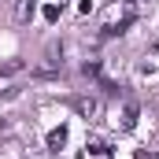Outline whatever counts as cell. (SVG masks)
<instances>
[{"label": "cell", "mask_w": 159, "mask_h": 159, "mask_svg": "<svg viewBox=\"0 0 159 159\" xmlns=\"http://www.w3.org/2000/svg\"><path fill=\"white\" fill-rule=\"evenodd\" d=\"M74 111H78L81 119H96V115H100V100H93V96H74Z\"/></svg>", "instance_id": "1"}, {"label": "cell", "mask_w": 159, "mask_h": 159, "mask_svg": "<svg viewBox=\"0 0 159 159\" xmlns=\"http://www.w3.org/2000/svg\"><path fill=\"white\" fill-rule=\"evenodd\" d=\"M34 7H37V0H15V19L19 22H30L34 19Z\"/></svg>", "instance_id": "2"}, {"label": "cell", "mask_w": 159, "mask_h": 159, "mask_svg": "<svg viewBox=\"0 0 159 159\" xmlns=\"http://www.w3.org/2000/svg\"><path fill=\"white\" fill-rule=\"evenodd\" d=\"M67 137H70V133H67V126H56V129L48 133V148H52V152H59V148L67 144Z\"/></svg>", "instance_id": "3"}, {"label": "cell", "mask_w": 159, "mask_h": 159, "mask_svg": "<svg viewBox=\"0 0 159 159\" xmlns=\"http://www.w3.org/2000/svg\"><path fill=\"white\" fill-rule=\"evenodd\" d=\"M22 70V59H7V63H0V78H11V74H19Z\"/></svg>", "instance_id": "4"}, {"label": "cell", "mask_w": 159, "mask_h": 159, "mask_svg": "<svg viewBox=\"0 0 159 159\" xmlns=\"http://www.w3.org/2000/svg\"><path fill=\"white\" fill-rule=\"evenodd\" d=\"M133 126H137V104H129L122 115V129H133Z\"/></svg>", "instance_id": "5"}, {"label": "cell", "mask_w": 159, "mask_h": 159, "mask_svg": "<svg viewBox=\"0 0 159 159\" xmlns=\"http://www.w3.org/2000/svg\"><path fill=\"white\" fill-rule=\"evenodd\" d=\"M44 56H48V67H59V63H63V59H59V56H63V48H56V44H48V52H44Z\"/></svg>", "instance_id": "6"}, {"label": "cell", "mask_w": 159, "mask_h": 159, "mask_svg": "<svg viewBox=\"0 0 159 159\" xmlns=\"http://www.w3.org/2000/svg\"><path fill=\"white\" fill-rule=\"evenodd\" d=\"M44 19L48 22H59V4H44Z\"/></svg>", "instance_id": "7"}, {"label": "cell", "mask_w": 159, "mask_h": 159, "mask_svg": "<svg viewBox=\"0 0 159 159\" xmlns=\"http://www.w3.org/2000/svg\"><path fill=\"white\" fill-rule=\"evenodd\" d=\"M89 152H93V156H107V144H104V141H89Z\"/></svg>", "instance_id": "8"}, {"label": "cell", "mask_w": 159, "mask_h": 159, "mask_svg": "<svg viewBox=\"0 0 159 159\" xmlns=\"http://www.w3.org/2000/svg\"><path fill=\"white\" fill-rule=\"evenodd\" d=\"M81 70H85V74H93V78H100V63H96V59H89Z\"/></svg>", "instance_id": "9"}, {"label": "cell", "mask_w": 159, "mask_h": 159, "mask_svg": "<svg viewBox=\"0 0 159 159\" xmlns=\"http://www.w3.org/2000/svg\"><path fill=\"white\" fill-rule=\"evenodd\" d=\"M137 159H156V156H144V152H141V156H137Z\"/></svg>", "instance_id": "10"}, {"label": "cell", "mask_w": 159, "mask_h": 159, "mask_svg": "<svg viewBox=\"0 0 159 159\" xmlns=\"http://www.w3.org/2000/svg\"><path fill=\"white\" fill-rule=\"evenodd\" d=\"M129 4H137V0H129Z\"/></svg>", "instance_id": "11"}]
</instances>
